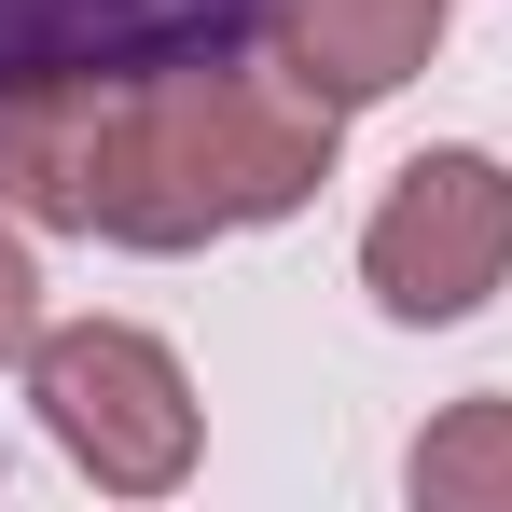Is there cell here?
<instances>
[{
    "label": "cell",
    "instance_id": "cell-1",
    "mask_svg": "<svg viewBox=\"0 0 512 512\" xmlns=\"http://www.w3.org/2000/svg\"><path fill=\"white\" fill-rule=\"evenodd\" d=\"M346 153V111L291 56H153V70H0V208L111 236V250H208L291 222Z\"/></svg>",
    "mask_w": 512,
    "mask_h": 512
},
{
    "label": "cell",
    "instance_id": "cell-2",
    "mask_svg": "<svg viewBox=\"0 0 512 512\" xmlns=\"http://www.w3.org/2000/svg\"><path fill=\"white\" fill-rule=\"evenodd\" d=\"M28 402L56 429V457L111 485V499H167L194 471V374L139 319H70V333L28 346Z\"/></svg>",
    "mask_w": 512,
    "mask_h": 512
},
{
    "label": "cell",
    "instance_id": "cell-3",
    "mask_svg": "<svg viewBox=\"0 0 512 512\" xmlns=\"http://www.w3.org/2000/svg\"><path fill=\"white\" fill-rule=\"evenodd\" d=\"M512 277V167L443 139L374 194L360 222V291L402 319V333H443V319H485V291Z\"/></svg>",
    "mask_w": 512,
    "mask_h": 512
},
{
    "label": "cell",
    "instance_id": "cell-4",
    "mask_svg": "<svg viewBox=\"0 0 512 512\" xmlns=\"http://www.w3.org/2000/svg\"><path fill=\"white\" fill-rule=\"evenodd\" d=\"M277 0H0V70H153V56H222Z\"/></svg>",
    "mask_w": 512,
    "mask_h": 512
},
{
    "label": "cell",
    "instance_id": "cell-5",
    "mask_svg": "<svg viewBox=\"0 0 512 512\" xmlns=\"http://www.w3.org/2000/svg\"><path fill=\"white\" fill-rule=\"evenodd\" d=\"M443 14H457V0H277L263 42L333 97V111H374V97H402L429 56H443Z\"/></svg>",
    "mask_w": 512,
    "mask_h": 512
},
{
    "label": "cell",
    "instance_id": "cell-6",
    "mask_svg": "<svg viewBox=\"0 0 512 512\" xmlns=\"http://www.w3.org/2000/svg\"><path fill=\"white\" fill-rule=\"evenodd\" d=\"M402 485L429 512H512V402L499 388H471V402H443L416 429V457H402Z\"/></svg>",
    "mask_w": 512,
    "mask_h": 512
},
{
    "label": "cell",
    "instance_id": "cell-7",
    "mask_svg": "<svg viewBox=\"0 0 512 512\" xmlns=\"http://www.w3.org/2000/svg\"><path fill=\"white\" fill-rule=\"evenodd\" d=\"M42 346V250H28V222L0 208V360H28Z\"/></svg>",
    "mask_w": 512,
    "mask_h": 512
}]
</instances>
